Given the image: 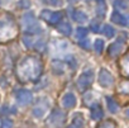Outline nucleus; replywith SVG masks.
<instances>
[{"label": "nucleus", "mask_w": 129, "mask_h": 128, "mask_svg": "<svg viewBox=\"0 0 129 128\" xmlns=\"http://www.w3.org/2000/svg\"><path fill=\"white\" fill-rule=\"evenodd\" d=\"M100 83H101L104 86L111 85V84H113V78H111V75H110L108 71L103 70V71H101V75H100Z\"/></svg>", "instance_id": "1"}, {"label": "nucleus", "mask_w": 129, "mask_h": 128, "mask_svg": "<svg viewBox=\"0 0 129 128\" xmlns=\"http://www.w3.org/2000/svg\"><path fill=\"white\" fill-rule=\"evenodd\" d=\"M111 20L116 24H120V25H125L126 24V18L124 15H121L120 13L118 12H114L113 15H111Z\"/></svg>", "instance_id": "2"}, {"label": "nucleus", "mask_w": 129, "mask_h": 128, "mask_svg": "<svg viewBox=\"0 0 129 128\" xmlns=\"http://www.w3.org/2000/svg\"><path fill=\"white\" fill-rule=\"evenodd\" d=\"M61 18H62V13H59V12H56V13H52L51 14V18H49V23H52V24H56V23H58L59 20H61Z\"/></svg>", "instance_id": "3"}, {"label": "nucleus", "mask_w": 129, "mask_h": 128, "mask_svg": "<svg viewBox=\"0 0 129 128\" xmlns=\"http://www.w3.org/2000/svg\"><path fill=\"white\" fill-rule=\"evenodd\" d=\"M74 19H75L76 22L84 23V22L86 20V15H85L82 12H75V14H74Z\"/></svg>", "instance_id": "4"}, {"label": "nucleus", "mask_w": 129, "mask_h": 128, "mask_svg": "<svg viewBox=\"0 0 129 128\" xmlns=\"http://www.w3.org/2000/svg\"><path fill=\"white\" fill-rule=\"evenodd\" d=\"M120 49H121V44H119V43H114V44H111V47L109 48V53H110L111 56H115Z\"/></svg>", "instance_id": "5"}, {"label": "nucleus", "mask_w": 129, "mask_h": 128, "mask_svg": "<svg viewBox=\"0 0 129 128\" xmlns=\"http://www.w3.org/2000/svg\"><path fill=\"white\" fill-rule=\"evenodd\" d=\"M58 29H59L63 34H70V33H71V25H70V24H67V23L61 24V25L58 27Z\"/></svg>", "instance_id": "6"}, {"label": "nucleus", "mask_w": 129, "mask_h": 128, "mask_svg": "<svg viewBox=\"0 0 129 128\" xmlns=\"http://www.w3.org/2000/svg\"><path fill=\"white\" fill-rule=\"evenodd\" d=\"M104 33H105L108 37H113V36H114V29H113V27L105 25V27H104Z\"/></svg>", "instance_id": "7"}, {"label": "nucleus", "mask_w": 129, "mask_h": 128, "mask_svg": "<svg viewBox=\"0 0 129 128\" xmlns=\"http://www.w3.org/2000/svg\"><path fill=\"white\" fill-rule=\"evenodd\" d=\"M114 5H115V8H120V9H125L126 8V4L123 2V0H115Z\"/></svg>", "instance_id": "8"}, {"label": "nucleus", "mask_w": 129, "mask_h": 128, "mask_svg": "<svg viewBox=\"0 0 129 128\" xmlns=\"http://www.w3.org/2000/svg\"><path fill=\"white\" fill-rule=\"evenodd\" d=\"M105 10H106V7H105V4L104 3H101L99 7H98V13H99V15H104V13H105Z\"/></svg>", "instance_id": "9"}, {"label": "nucleus", "mask_w": 129, "mask_h": 128, "mask_svg": "<svg viewBox=\"0 0 129 128\" xmlns=\"http://www.w3.org/2000/svg\"><path fill=\"white\" fill-rule=\"evenodd\" d=\"M51 14H52V13H51L49 10H43V12H42V14H41V17H42L44 20H47V22H48V20H49V18H51Z\"/></svg>", "instance_id": "10"}, {"label": "nucleus", "mask_w": 129, "mask_h": 128, "mask_svg": "<svg viewBox=\"0 0 129 128\" xmlns=\"http://www.w3.org/2000/svg\"><path fill=\"white\" fill-rule=\"evenodd\" d=\"M95 48H96V52H99V53L103 51V41L101 39H98L95 42Z\"/></svg>", "instance_id": "11"}, {"label": "nucleus", "mask_w": 129, "mask_h": 128, "mask_svg": "<svg viewBox=\"0 0 129 128\" xmlns=\"http://www.w3.org/2000/svg\"><path fill=\"white\" fill-rule=\"evenodd\" d=\"M86 33H87V31H86L85 28H79V29H77V36H79V37H85Z\"/></svg>", "instance_id": "12"}, {"label": "nucleus", "mask_w": 129, "mask_h": 128, "mask_svg": "<svg viewBox=\"0 0 129 128\" xmlns=\"http://www.w3.org/2000/svg\"><path fill=\"white\" fill-rule=\"evenodd\" d=\"M91 29L92 31H95V32H98L99 31V24H98V22H91Z\"/></svg>", "instance_id": "13"}, {"label": "nucleus", "mask_w": 129, "mask_h": 128, "mask_svg": "<svg viewBox=\"0 0 129 128\" xmlns=\"http://www.w3.org/2000/svg\"><path fill=\"white\" fill-rule=\"evenodd\" d=\"M47 2H49V3H53V4H56V0H47Z\"/></svg>", "instance_id": "14"}, {"label": "nucleus", "mask_w": 129, "mask_h": 128, "mask_svg": "<svg viewBox=\"0 0 129 128\" xmlns=\"http://www.w3.org/2000/svg\"><path fill=\"white\" fill-rule=\"evenodd\" d=\"M70 2H79V0H70Z\"/></svg>", "instance_id": "15"}, {"label": "nucleus", "mask_w": 129, "mask_h": 128, "mask_svg": "<svg viewBox=\"0 0 129 128\" xmlns=\"http://www.w3.org/2000/svg\"><path fill=\"white\" fill-rule=\"evenodd\" d=\"M128 115H129V112H128Z\"/></svg>", "instance_id": "16"}]
</instances>
